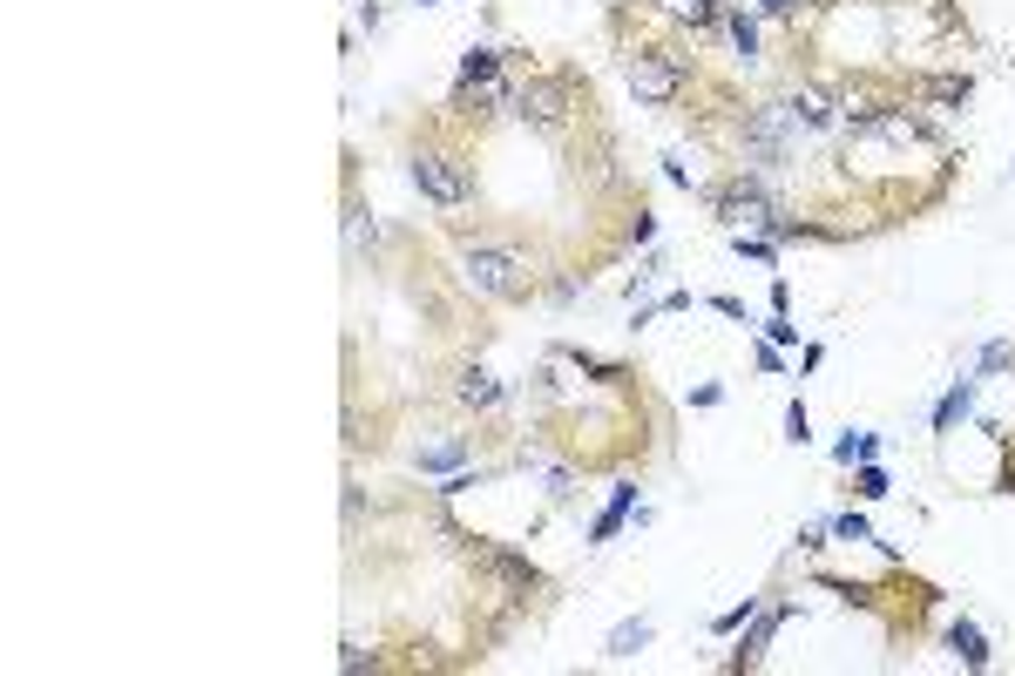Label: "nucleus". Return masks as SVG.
Returning <instances> with one entry per match:
<instances>
[{"instance_id": "nucleus-5", "label": "nucleus", "mask_w": 1015, "mask_h": 676, "mask_svg": "<svg viewBox=\"0 0 1015 676\" xmlns=\"http://www.w3.org/2000/svg\"><path fill=\"white\" fill-rule=\"evenodd\" d=\"M515 102H522V81H508V74H494V81H454V96H447L454 116H508Z\"/></svg>"}, {"instance_id": "nucleus-18", "label": "nucleus", "mask_w": 1015, "mask_h": 676, "mask_svg": "<svg viewBox=\"0 0 1015 676\" xmlns=\"http://www.w3.org/2000/svg\"><path fill=\"white\" fill-rule=\"evenodd\" d=\"M786 440H792V447H806V440H812V419H806V406H792V412H786Z\"/></svg>"}, {"instance_id": "nucleus-2", "label": "nucleus", "mask_w": 1015, "mask_h": 676, "mask_svg": "<svg viewBox=\"0 0 1015 676\" xmlns=\"http://www.w3.org/2000/svg\"><path fill=\"white\" fill-rule=\"evenodd\" d=\"M461 285L474 298H501V305H515L535 291V265L522 258L515 243H467L461 250Z\"/></svg>"}, {"instance_id": "nucleus-16", "label": "nucleus", "mask_w": 1015, "mask_h": 676, "mask_svg": "<svg viewBox=\"0 0 1015 676\" xmlns=\"http://www.w3.org/2000/svg\"><path fill=\"white\" fill-rule=\"evenodd\" d=\"M643 643H650V623H623V629L610 636V656H637Z\"/></svg>"}, {"instance_id": "nucleus-13", "label": "nucleus", "mask_w": 1015, "mask_h": 676, "mask_svg": "<svg viewBox=\"0 0 1015 676\" xmlns=\"http://www.w3.org/2000/svg\"><path fill=\"white\" fill-rule=\"evenodd\" d=\"M725 28H731V48H738L745 61H758V21H751L745 8H725Z\"/></svg>"}, {"instance_id": "nucleus-6", "label": "nucleus", "mask_w": 1015, "mask_h": 676, "mask_svg": "<svg viewBox=\"0 0 1015 676\" xmlns=\"http://www.w3.org/2000/svg\"><path fill=\"white\" fill-rule=\"evenodd\" d=\"M454 406H461V412H501V406H508V386H501L487 366H461V372H454Z\"/></svg>"}, {"instance_id": "nucleus-1", "label": "nucleus", "mask_w": 1015, "mask_h": 676, "mask_svg": "<svg viewBox=\"0 0 1015 676\" xmlns=\"http://www.w3.org/2000/svg\"><path fill=\"white\" fill-rule=\"evenodd\" d=\"M406 169H413V190L427 197L434 210H467V203L481 197L474 156H467L461 142H447V136H420L413 156H406Z\"/></svg>"}, {"instance_id": "nucleus-3", "label": "nucleus", "mask_w": 1015, "mask_h": 676, "mask_svg": "<svg viewBox=\"0 0 1015 676\" xmlns=\"http://www.w3.org/2000/svg\"><path fill=\"white\" fill-rule=\"evenodd\" d=\"M575 109H589V89L575 74H529L522 81V102H515V116L529 122V129H542V136H562L569 122H575Z\"/></svg>"}, {"instance_id": "nucleus-25", "label": "nucleus", "mask_w": 1015, "mask_h": 676, "mask_svg": "<svg viewBox=\"0 0 1015 676\" xmlns=\"http://www.w3.org/2000/svg\"><path fill=\"white\" fill-rule=\"evenodd\" d=\"M772 338H779V346H792V338H799V325H786V311H772V325H766Z\"/></svg>"}, {"instance_id": "nucleus-7", "label": "nucleus", "mask_w": 1015, "mask_h": 676, "mask_svg": "<svg viewBox=\"0 0 1015 676\" xmlns=\"http://www.w3.org/2000/svg\"><path fill=\"white\" fill-rule=\"evenodd\" d=\"M792 609L779 603V609H766V616H758L751 629H745V643H738V656H731V669H758V656H766V643L779 636V623H786Z\"/></svg>"}, {"instance_id": "nucleus-14", "label": "nucleus", "mask_w": 1015, "mask_h": 676, "mask_svg": "<svg viewBox=\"0 0 1015 676\" xmlns=\"http://www.w3.org/2000/svg\"><path fill=\"white\" fill-rule=\"evenodd\" d=\"M501 74V48H467L461 54V81H494Z\"/></svg>"}, {"instance_id": "nucleus-23", "label": "nucleus", "mask_w": 1015, "mask_h": 676, "mask_svg": "<svg viewBox=\"0 0 1015 676\" xmlns=\"http://www.w3.org/2000/svg\"><path fill=\"white\" fill-rule=\"evenodd\" d=\"M738 258H758V265H772V243H766V237H745V230H738Z\"/></svg>"}, {"instance_id": "nucleus-21", "label": "nucleus", "mask_w": 1015, "mask_h": 676, "mask_svg": "<svg viewBox=\"0 0 1015 676\" xmlns=\"http://www.w3.org/2000/svg\"><path fill=\"white\" fill-rule=\"evenodd\" d=\"M854 487H860V494H867V500H880V494H887V474H880V467H867V460H860V480H854Z\"/></svg>"}, {"instance_id": "nucleus-19", "label": "nucleus", "mask_w": 1015, "mask_h": 676, "mask_svg": "<svg viewBox=\"0 0 1015 676\" xmlns=\"http://www.w3.org/2000/svg\"><path fill=\"white\" fill-rule=\"evenodd\" d=\"M832 535H839V541H874V528H867L860 515H839V521H832Z\"/></svg>"}, {"instance_id": "nucleus-15", "label": "nucleus", "mask_w": 1015, "mask_h": 676, "mask_svg": "<svg viewBox=\"0 0 1015 676\" xmlns=\"http://www.w3.org/2000/svg\"><path fill=\"white\" fill-rule=\"evenodd\" d=\"M874 454H880V440H874V434H846V440L832 447V460H839V467H854V460H874Z\"/></svg>"}, {"instance_id": "nucleus-8", "label": "nucleus", "mask_w": 1015, "mask_h": 676, "mask_svg": "<svg viewBox=\"0 0 1015 676\" xmlns=\"http://www.w3.org/2000/svg\"><path fill=\"white\" fill-rule=\"evenodd\" d=\"M968 89H975L968 74H920V81H914V96L942 102V109H962V102H968Z\"/></svg>"}, {"instance_id": "nucleus-11", "label": "nucleus", "mask_w": 1015, "mask_h": 676, "mask_svg": "<svg viewBox=\"0 0 1015 676\" xmlns=\"http://www.w3.org/2000/svg\"><path fill=\"white\" fill-rule=\"evenodd\" d=\"M630 507H637V480H623V487H617V500L603 507V521L589 528V541H610V535H617V528L630 521Z\"/></svg>"}, {"instance_id": "nucleus-20", "label": "nucleus", "mask_w": 1015, "mask_h": 676, "mask_svg": "<svg viewBox=\"0 0 1015 676\" xmlns=\"http://www.w3.org/2000/svg\"><path fill=\"white\" fill-rule=\"evenodd\" d=\"M663 271H670V265H663V258H650V265H637V278H630V298H637V291H650V285H657V278H663Z\"/></svg>"}, {"instance_id": "nucleus-9", "label": "nucleus", "mask_w": 1015, "mask_h": 676, "mask_svg": "<svg viewBox=\"0 0 1015 676\" xmlns=\"http://www.w3.org/2000/svg\"><path fill=\"white\" fill-rule=\"evenodd\" d=\"M948 649H955L968 669H988V636H982L968 616H962V623H948Z\"/></svg>"}, {"instance_id": "nucleus-24", "label": "nucleus", "mask_w": 1015, "mask_h": 676, "mask_svg": "<svg viewBox=\"0 0 1015 676\" xmlns=\"http://www.w3.org/2000/svg\"><path fill=\"white\" fill-rule=\"evenodd\" d=\"M650 237H657V217H650V210H637V217H630V243H650Z\"/></svg>"}, {"instance_id": "nucleus-12", "label": "nucleus", "mask_w": 1015, "mask_h": 676, "mask_svg": "<svg viewBox=\"0 0 1015 676\" xmlns=\"http://www.w3.org/2000/svg\"><path fill=\"white\" fill-rule=\"evenodd\" d=\"M454 460H467V434L434 440V447H420V454H413V467H427V474H434V467H454Z\"/></svg>"}, {"instance_id": "nucleus-22", "label": "nucleus", "mask_w": 1015, "mask_h": 676, "mask_svg": "<svg viewBox=\"0 0 1015 676\" xmlns=\"http://www.w3.org/2000/svg\"><path fill=\"white\" fill-rule=\"evenodd\" d=\"M751 609H758V603H751V596H745V603H738V609H725V616H718V636H731V629H745V623H751Z\"/></svg>"}, {"instance_id": "nucleus-17", "label": "nucleus", "mask_w": 1015, "mask_h": 676, "mask_svg": "<svg viewBox=\"0 0 1015 676\" xmlns=\"http://www.w3.org/2000/svg\"><path fill=\"white\" fill-rule=\"evenodd\" d=\"M718 21H725V0H691V28L698 34H711Z\"/></svg>"}, {"instance_id": "nucleus-10", "label": "nucleus", "mask_w": 1015, "mask_h": 676, "mask_svg": "<svg viewBox=\"0 0 1015 676\" xmlns=\"http://www.w3.org/2000/svg\"><path fill=\"white\" fill-rule=\"evenodd\" d=\"M968 406H975V379H955V386H948V399L935 406V434H955Z\"/></svg>"}, {"instance_id": "nucleus-26", "label": "nucleus", "mask_w": 1015, "mask_h": 676, "mask_svg": "<svg viewBox=\"0 0 1015 676\" xmlns=\"http://www.w3.org/2000/svg\"><path fill=\"white\" fill-rule=\"evenodd\" d=\"M758 8H766L772 21H792V0H758Z\"/></svg>"}, {"instance_id": "nucleus-4", "label": "nucleus", "mask_w": 1015, "mask_h": 676, "mask_svg": "<svg viewBox=\"0 0 1015 676\" xmlns=\"http://www.w3.org/2000/svg\"><path fill=\"white\" fill-rule=\"evenodd\" d=\"M711 210H718V223H731V230H766L786 203L772 197V183L758 177V169H738L731 183H718V190H711Z\"/></svg>"}]
</instances>
